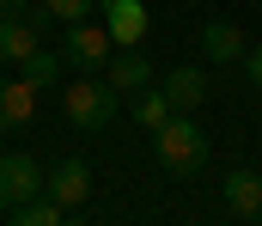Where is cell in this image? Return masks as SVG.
<instances>
[{
	"mask_svg": "<svg viewBox=\"0 0 262 226\" xmlns=\"http://www.w3.org/2000/svg\"><path fill=\"white\" fill-rule=\"evenodd\" d=\"M122 110V92L110 86L104 74H79L73 86H61V116L73 135H104Z\"/></svg>",
	"mask_w": 262,
	"mask_h": 226,
	"instance_id": "obj_1",
	"label": "cell"
},
{
	"mask_svg": "<svg viewBox=\"0 0 262 226\" xmlns=\"http://www.w3.org/2000/svg\"><path fill=\"white\" fill-rule=\"evenodd\" d=\"M152 159L171 171V177H195L207 165V135H201L195 110H177L165 129H152Z\"/></svg>",
	"mask_w": 262,
	"mask_h": 226,
	"instance_id": "obj_2",
	"label": "cell"
},
{
	"mask_svg": "<svg viewBox=\"0 0 262 226\" xmlns=\"http://www.w3.org/2000/svg\"><path fill=\"white\" fill-rule=\"evenodd\" d=\"M61 55H67V68H79V74H104L110 55H116V37L104 25H92V18H73L67 37H61Z\"/></svg>",
	"mask_w": 262,
	"mask_h": 226,
	"instance_id": "obj_3",
	"label": "cell"
},
{
	"mask_svg": "<svg viewBox=\"0 0 262 226\" xmlns=\"http://www.w3.org/2000/svg\"><path fill=\"white\" fill-rule=\"evenodd\" d=\"M43 165L31 159V153H0V214H12L18 202H31V196H43Z\"/></svg>",
	"mask_w": 262,
	"mask_h": 226,
	"instance_id": "obj_4",
	"label": "cell"
},
{
	"mask_svg": "<svg viewBox=\"0 0 262 226\" xmlns=\"http://www.w3.org/2000/svg\"><path fill=\"white\" fill-rule=\"evenodd\" d=\"M37 122V86L25 74H0V135H18Z\"/></svg>",
	"mask_w": 262,
	"mask_h": 226,
	"instance_id": "obj_5",
	"label": "cell"
},
{
	"mask_svg": "<svg viewBox=\"0 0 262 226\" xmlns=\"http://www.w3.org/2000/svg\"><path fill=\"white\" fill-rule=\"evenodd\" d=\"M43 190L61 202L67 214H79V208H85V196H92V165H85V159H55V165H49V177H43Z\"/></svg>",
	"mask_w": 262,
	"mask_h": 226,
	"instance_id": "obj_6",
	"label": "cell"
},
{
	"mask_svg": "<svg viewBox=\"0 0 262 226\" xmlns=\"http://www.w3.org/2000/svg\"><path fill=\"white\" fill-rule=\"evenodd\" d=\"M98 12H104V31L116 37V49H140V37H146V6L140 0H98Z\"/></svg>",
	"mask_w": 262,
	"mask_h": 226,
	"instance_id": "obj_7",
	"label": "cell"
},
{
	"mask_svg": "<svg viewBox=\"0 0 262 226\" xmlns=\"http://www.w3.org/2000/svg\"><path fill=\"white\" fill-rule=\"evenodd\" d=\"M104 79H110L122 98H134V92H146V86H152V61H146L140 49H116V55H110V68H104Z\"/></svg>",
	"mask_w": 262,
	"mask_h": 226,
	"instance_id": "obj_8",
	"label": "cell"
},
{
	"mask_svg": "<svg viewBox=\"0 0 262 226\" xmlns=\"http://www.w3.org/2000/svg\"><path fill=\"white\" fill-rule=\"evenodd\" d=\"M159 92L171 98V110H201L207 104V74L201 68H171V74L159 79Z\"/></svg>",
	"mask_w": 262,
	"mask_h": 226,
	"instance_id": "obj_9",
	"label": "cell"
},
{
	"mask_svg": "<svg viewBox=\"0 0 262 226\" xmlns=\"http://www.w3.org/2000/svg\"><path fill=\"white\" fill-rule=\"evenodd\" d=\"M37 43H43V31H37L25 12H18V18H0V68H18Z\"/></svg>",
	"mask_w": 262,
	"mask_h": 226,
	"instance_id": "obj_10",
	"label": "cell"
},
{
	"mask_svg": "<svg viewBox=\"0 0 262 226\" xmlns=\"http://www.w3.org/2000/svg\"><path fill=\"white\" fill-rule=\"evenodd\" d=\"M201 55H207V61H244V31H238L232 18L201 25Z\"/></svg>",
	"mask_w": 262,
	"mask_h": 226,
	"instance_id": "obj_11",
	"label": "cell"
},
{
	"mask_svg": "<svg viewBox=\"0 0 262 226\" xmlns=\"http://www.w3.org/2000/svg\"><path fill=\"white\" fill-rule=\"evenodd\" d=\"M226 208H232V214H244V220H256V214H262V177H256V171H244V165H238V171L226 177Z\"/></svg>",
	"mask_w": 262,
	"mask_h": 226,
	"instance_id": "obj_12",
	"label": "cell"
},
{
	"mask_svg": "<svg viewBox=\"0 0 262 226\" xmlns=\"http://www.w3.org/2000/svg\"><path fill=\"white\" fill-rule=\"evenodd\" d=\"M61 68H67V55H55V49H43V43H37V49H31L25 61H18V74L31 79L37 92H43V86H55V79H61Z\"/></svg>",
	"mask_w": 262,
	"mask_h": 226,
	"instance_id": "obj_13",
	"label": "cell"
},
{
	"mask_svg": "<svg viewBox=\"0 0 262 226\" xmlns=\"http://www.w3.org/2000/svg\"><path fill=\"white\" fill-rule=\"evenodd\" d=\"M6 220H18V226H61V220H67V208L55 202V196H49V190H43V196H31V202H18V208H12Z\"/></svg>",
	"mask_w": 262,
	"mask_h": 226,
	"instance_id": "obj_14",
	"label": "cell"
},
{
	"mask_svg": "<svg viewBox=\"0 0 262 226\" xmlns=\"http://www.w3.org/2000/svg\"><path fill=\"white\" fill-rule=\"evenodd\" d=\"M171 116H177V110H171V98H165L159 86H146V92H134V122H140L146 135H152V129H165Z\"/></svg>",
	"mask_w": 262,
	"mask_h": 226,
	"instance_id": "obj_15",
	"label": "cell"
},
{
	"mask_svg": "<svg viewBox=\"0 0 262 226\" xmlns=\"http://www.w3.org/2000/svg\"><path fill=\"white\" fill-rule=\"evenodd\" d=\"M92 6H98V0H49V12H55L61 25H73V18H92Z\"/></svg>",
	"mask_w": 262,
	"mask_h": 226,
	"instance_id": "obj_16",
	"label": "cell"
},
{
	"mask_svg": "<svg viewBox=\"0 0 262 226\" xmlns=\"http://www.w3.org/2000/svg\"><path fill=\"white\" fill-rule=\"evenodd\" d=\"M244 79L262 92V43H256V49H244Z\"/></svg>",
	"mask_w": 262,
	"mask_h": 226,
	"instance_id": "obj_17",
	"label": "cell"
},
{
	"mask_svg": "<svg viewBox=\"0 0 262 226\" xmlns=\"http://www.w3.org/2000/svg\"><path fill=\"white\" fill-rule=\"evenodd\" d=\"M25 6H31V0H0V18H18Z\"/></svg>",
	"mask_w": 262,
	"mask_h": 226,
	"instance_id": "obj_18",
	"label": "cell"
}]
</instances>
